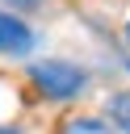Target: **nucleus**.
Returning a JSON list of instances; mask_svg holds the SVG:
<instances>
[{"mask_svg": "<svg viewBox=\"0 0 130 134\" xmlns=\"http://www.w3.org/2000/svg\"><path fill=\"white\" fill-rule=\"evenodd\" d=\"M0 134H17V130H0Z\"/></svg>", "mask_w": 130, "mask_h": 134, "instance_id": "0eeeda50", "label": "nucleus"}, {"mask_svg": "<svg viewBox=\"0 0 130 134\" xmlns=\"http://www.w3.org/2000/svg\"><path fill=\"white\" fill-rule=\"evenodd\" d=\"M126 46H130V25H126Z\"/></svg>", "mask_w": 130, "mask_h": 134, "instance_id": "423d86ee", "label": "nucleus"}, {"mask_svg": "<svg viewBox=\"0 0 130 134\" xmlns=\"http://www.w3.org/2000/svg\"><path fill=\"white\" fill-rule=\"evenodd\" d=\"M63 134H109V126L92 121V117H71V121H63Z\"/></svg>", "mask_w": 130, "mask_h": 134, "instance_id": "20e7f679", "label": "nucleus"}, {"mask_svg": "<svg viewBox=\"0 0 130 134\" xmlns=\"http://www.w3.org/2000/svg\"><path fill=\"white\" fill-rule=\"evenodd\" d=\"M34 50V34L25 21L0 13V54H29Z\"/></svg>", "mask_w": 130, "mask_h": 134, "instance_id": "f03ea898", "label": "nucleus"}, {"mask_svg": "<svg viewBox=\"0 0 130 134\" xmlns=\"http://www.w3.org/2000/svg\"><path fill=\"white\" fill-rule=\"evenodd\" d=\"M13 8H34V4H42V0H8Z\"/></svg>", "mask_w": 130, "mask_h": 134, "instance_id": "39448f33", "label": "nucleus"}, {"mask_svg": "<svg viewBox=\"0 0 130 134\" xmlns=\"http://www.w3.org/2000/svg\"><path fill=\"white\" fill-rule=\"evenodd\" d=\"M109 121L122 134H130V92H113L109 96Z\"/></svg>", "mask_w": 130, "mask_h": 134, "instance_id": "7ed1b4c3", "label": "nucleus"}, {"mask_svg": "<svg viewBox=\"0 0 130 134\" xmlns=\"http://www.w3.org/2000/svg\"><path fill=\"white\" fill-rule=\"evenodd\" d=\"M29 75H34V84H38L50 100H67V96H75V92L84 88V71L71 67V63H34Z\"/></svg>", "mask_w": 130, "mask_h": 134, "instance_id": "f257e3e1", "label": "nucleus"}]
</instances>
